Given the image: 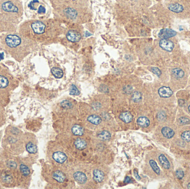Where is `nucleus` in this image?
Segmentation results:
<instances>
[{
	"label": "nucleus",
	"mask_w": 190,
	"mask_h": 189,
	"mask_svg": "<svg viewBox=\"0 0 190 189\" xmlns=\"http://www.w3.org/2000/svg\"><path fill=\"white\" fill-rule=\"evenodd\" d=\"M80 92L77 89V87L74 84H72L70 89V94L73 95H77L80 94Z\"/></svg>",
	"instance_id": "cd10ccee"
},
{
	"label": "nucleus",
	"mask_w": 190,
	"mask_h": 189,
	"mask_svg": "<svg viewBox=\"0 0 190 189\" xmlns=\"http://www.w3.org/2000/svg\"><path fill=\"white\" fill-rule=\"evenodd\" d=\"M26 150L30 154L36 153L37 151V147L36 145L32 142H28L26 145Z\"/></svg>",
	"instance_id": "412c9836"
},
{
	"label": "nucleus",
	"mask_w": 190,
	"mask_h": 189,
	"mask_svg": "<svg viewBox=\"0 0 190 189\" xmlns=\"http://www.w3.org/2000/svg\"><path fill=\"white\" fill-rule=\"evenodd\" d=\"M160 47L167 52H171L174 48V43L168 39H162L159 42Z\"/></svg>",
	"instance_id": "20e7f679"
},
{
	"label": "nucleus",
	"mask_w": 190,
	"mask_h": 189,
	"mask_svg": "<svg viewBox=\"0 0 190 189\" xmlns=\"http://www.w3.org/2000/svg\"><path fill=\"white\" fill-rule=\"evenodd\" d=\"M168 9L173 12L180 14L183 11L184 8L182 5L179 4H170L168 6Z\"/></svg>",
	"instance_id": "1a4fd4ad"
},
{
	"label": "nucleus",
	"mask_w": 190,
	"mask_h": 189,
	"mask_svg": "<svg viewBox=\"0 0 190 189\" xmlns=\"http://www.w3.org/2000/svg\"><path fill=\"white\" fill-rule=\"evenodd\" d=\"M20 1H21V0H20Z\"/></svg>",
	"instance_id": "79ce46f5"
},
{
	"label": "nucleus",
	"mask_w": 190,
	"mask_h": 189,
	"mask_svg": "<svg viewBox=\"0 0 190 189\" xmlns=\"http://www.w3.org/2000/svg\"><path fill=\"white\" fill-rule=\"evenodd\" d=\"M94 179L97 183L102 182L104 179V174L99 169H95L94 171Z\"/></svg>",
	"instance_id": "f8f14e48"
},
{
	"label": "nucleus",
	"mask_w": 190,
	"mask_h": 189,
	"mask_svg": "<svg viewBox=\"0 0 190 189\" xmlns=\"http://www.w3.org/2000/svg\"><path fill=\"white\" fill-rule=\"evenodd\" d=\"M151 71L153 72L154 74L157 75L158 77H160L161 74V71L158 69V68L152 67L151 68Z\"/></svg>",
	"instance_id": "473e14b6"
},
{
	"label": "nucleus",
	"mask_w": 190,
	"mask_h": 189,
	"mask_svg": "<svg viewBox=\"0 0 190 189\" xmlns=\"http://www.w3.org/2000/svg\"><path fill=\"white\" fill-rule=\"evenodd\" d=\"M91 34L90 33L88 32H85V37H88V36H91Z\"/></svg>",
	"instance_id": "4c0bfd02"
},
{
	"label": "nucleus",
	"mask_w": 190,
	"mask_h": 189,
	"mask_svg": "<svg viewBox=\"0 0 190 189\" xmlns=\"http://www.w3.org/2000/svg\"><path fill=\"white\" fill-rule=\"evenodd\" d=\"M17 163L12 160H10L7 162V167L10 169H16L17 167Z\"/></svg>",
	"instance_id": "2f4dec72"
},
{
	"label": "nucleus",
	"mask_w": 190,
	"mask_h": 189,
	"mask_svg": "<svg viewBox=\"0 0 190 189\" xmlns=\"http://www.w3.org/2000/svg\"><path fill=\"white\" fill-rule=\"evenodd\" d=\"M189 112L190 113V105H189Z\"/></svg>",
	"instance_id": "ea45409f"
},
{
	"label": "nucleus",
	"mask_w": 190,
	"mask_h": 189,
	"mask_svg": "<svg viewBox=\"0 0 190 189\" xmlns=\"http://www.w3.org/2000/svg\"><path fill=\"white\" fill-rule=\"evenodd\" d=\"M176 32L172 29L164 28L160 31L158 33V37L161 39H168L176 36Z\"/></svg>",
	"instance_id": "7ed1b4c3"
},
{
	"label": "nucleus",
	"mask_w": 190,
	"mask_h": 189,
	"mask_svg": "<svg viewBox=\"0 0 190 189\" xmlns=\"http://www.w3.org/2000/svg\"><path fill=\"white\" fill-rule=\"evenodd\" d=\"M181 138L186 142H190V131H184L181 134Z\"/></svg>",
	"instance_id": "c85d7f7f"
},
{
	"label": "nucleus",
	"mask_w": 190,
	"mask_h": 189,
	"mask_svg": "<svg viewBox=\"0 0 190 189\" xmlns=\"http://www.w3.org/2000/svg\"><path fill=\"white\" fill-rule=\"evenodd\" d=\"M161 133L162 135L168 139L172 138L175 135L174 131H173L171 128L168 126L163 127L161 130Z\"/></svg>",
	"instance_id": "9d476101"
},
{
	"label": "nucleus",
	"mask_w": 190,
	"mask_h": 189,
	"mask_svg": "<svg viewBox=\"0 0 190 189\" xmlns=\"http://www.w3.org/2000/svg\"><path fill=\"white\" fill-rule=\"evenodd\" d=\"M120 118L122 121L125 122V123H129L132 121L133 116L131 114V113L128 112H125L120 114Z\"/></svg>",
	"instance_id": "9b49d317"
},
{
	"label": "nucleus",
	"mask_w": 190,
	"mask_h": 189,
	"mask_svg": "<svg viewBox=\"0 0 190 189\" xmlns=\"http://www.w3.org/2000/svg\"><path fill=\"white\" fill-rule=\"evenodd\" d=\"M20 169L21 172L22 173L23 175L25 176H27L30 174V170L28 167L24 164H21L20 167Z\"/></svg>",
	"instance_id": "393cba45"
},
{
	"label": "nucleus",
	"mask_w": 190,
	"mask_h": 189,
	"mask_svg": "<svg viewBox=\"0 0 190 189\" xmlns=\"http://www.w3.org/2000/svg\"><path fill=\"white\" fill-rule=\"evenodd\" d=\"M23 12L21 1L0 0V33L17 32Z\"/></svg>",
	"instance_id": "f257e3e1"
},
{
	"label": "nucleus",
	"mask_w": 190,
	"mask_h": 189,
	"mask_svg": "<svg viewBox=\"0 0 190 189\" xmlns=\"http://www.w3.org/2000/svg\"><path fill=\"white\" fill-rule=\"evenodd\" d=\"M149 165L151 167H152V169H153L154 172L157 174V175H160V169L159 168V167H158L157 163L156 162H154L153 160H149Z\"/></svg>",
	"instance_id": "a878e982"
},
{
	"label": "nucleus",
	"mask_w": 190,
	"mask_h": 189,
	"mask_svg": "<svg viewBox=\"0 0 190 189\" xmlns=\"http://www.w3.org/2000/svg\"><path fill=\"white\" fill-rule=\"evenodd\" d=\"M53 178L59 183H63L66 179V176L62 172L60 171H56L53 174Z\"/></svg>",
	"instance_id": "2eb2a0df"
},
{
	"label": "nucleus",
	"mask_w": 190,
	"mask_h": 189,
	"mask_svg": "<svg viewBox=\"0 0 190 189\" xmlns=\"http://www.w3.org/2000/svg\"><path fill=\"white\" fill-rule=\"evenodd\" d=\"M158 94L162 98H170L173 94V91L168 87H162L158 89Z\"/></svg>",
	"instance_id": "39448f33"
},
{
	"label": "nucleus",
	"mask_w": 190,
	"mask_h": 189,
	"mask_svg": "<svg viewBox=\"0 0 190 189\" xmlns=\"http://www.w3.org/2000/svg\"><path fill=\"white\" fill-rule=\"evenodd\" d=\"M61 105L65 108H71L72 107V104L68 100H64L61 103Z\"/></svg>",
	"instance_id": "c756f323"
},
{
	"label": "nucleus",
	"mask_w": 190,
	"mask_h": 189,
	"mask_svg": "<svg viewBox=\"0 0 190 189\" xmlns=\"http://www.w3.org/2000/svg\"><path fill=\"white\" fill-rule=\"evenodd\" d=\"M137 124L143 128H147L149 126V119L145 117H140L137 120Z\"/></svg>",
	"instance_id": "dca6fc26"
},
{
	"label": "nucleus",
	"mask_w": 190,
	"mask_h": 189,
	"mask_svg": "<svg viewBox=\"0 0 190 189\" xmlns=\"http://www.w3.org/2000/svg\"><path fill=\"white\" fill-rule=\"evenodd\" d=\"M87 120L93 124L99 125V124L101 123V122L102 121V119L98 115H92L87 118Z\"/></svg>",
	"instance_id": "aec40b11"
},
{
	"label": "nucleus",
	"mask_w": 190,
	"mask_h": 189,
	"mask_svg": "<svg viewBox=\"0 0 190 189\" xmlns=\"http://www.w3.org/2000/svg\"><path fill=\"white\" fill-rule=\"evenodd\" d=\"M9 84V78L3 74H0V89L7 88Z\"/></svg>",
	"instance_id": "ddd939ff"
},
{
	"label": "nucleus",
	"mask_w": 190,
	"mask_h": 189,
	"mask_svg": "<svg viewBox=\"0 0 190 189\" xmlns=\"http://www.w3.org/2000/svg\"><path fill=\"white\" fill-rule=\"evenodd\" d=\"M179 122H180V124L185 125V124H187L189 123L190 120H189V119L188 118H186L185 117H182L179 119Z\"/></svg>",
	"instance_id": "72a5a7b5"
},
{
	"label": "nucleus",
	"mask_w": 190,
	"mask_h": 189,
	"mask_svg": "<svg viewBox=\"0 0 190 189\" xmlns=\"http://www.w3.org/2000/svg\"><path fill=\"white\" fill-rule=\"evenodd\" d=\"M172 75L176 78H182L185 75V73L180 68H176L172 71Z\"/></svg>",
	"instance_id": "4be33fe9"
},
{
	"label": "nucleus",
	"mask_w": 190,
	"mask_h": 189,
	"mask_svg": "<svg viewBox=\"0 0 190 189\" xmlns=\"http://www.w3.org/2000/svg\"><path fill=\"white\" fill-rule=\"evenodd\" d=\"M176 175L178 179H182L184 176V172L181 169H178L176 172Z\"/></svg>",
	"instance_id": "7c9ffc66"
},
{
	"label": "nucleus",
	"mask_w": 190,
	"mask_h": 189,
	"mask_svg": "<svg viewBox=\"0 0 190 189\" xmlns=\"http://www.w3.org/2000/svg\"><path fill=\"white\" fill-rule=\"evenodd\" d=\"M66 37L68 41H71L72 42H76L80 40L81 36L77 32L70 31L67 32L66 35Z\"/></svg>",
	"instance_id": "423d86ee"
},
{
	"label": "nucleus",
	"mask_w": 190,
	"mask_h": 189,
	"mask_svg": "<svg viewBox=\"0 0 190 189\" xmlns=\"http://www.w3.org/2000/svg\"><path fill=\"white\" fill-rule=\"evenodd\" d=\"M53 158L56 162L62 164L66 160L67 156L62 152L57 151L53 154Z\"/></svg>",
	"instance_id": "0eeeda50"
},
{
	"label": "nucleus",
	"mask_w": 190,
	"mask_h": 189,
	"mask_svg": "<svg viewBox=\"0 0 190 189\" xmlns=\"http://www.w3.org/2000/svg\"><path fill=\"white\" fill-rule=\"evenodd\" d=\"M132 99L134 102H139L142 99V95L139 92H134L132 95Z\"/></svg>",
	"instance_id": "bb28decb"
},
{
	"label": "nucleus",
	"mask_w": 190,
	"mask_h": 189,
	"mask_svg": "<svg viewBox=\"0 0 190 189\" xmlns=\"http://www.w3.org/2000/svg\"><path fill=\"white\" fill-rule=\"evenodd\" d=\"M158 159L160 162L161 163V164L162 165V166L166 169H168L170 168L171 165L170 163L168 162V159L166 157V156L163 154H161L159 157H158Z\"/></svg>",
	"instance_id": "4468645a"
},
{
	"label": "nucleus",
	"mask_w": 190,
	"mask_h": 189,
	"mask_svg": "<svg viewBox=\"0 0 190 189\" xmlns=\"http://www.w3.org/2000/svg\"><path fill=\"white\" fill-rule=\"evenodd\" d=\"M72 132L74 135L81 136L83 134L84 130L82 126L77 124H75L72 128Z\"/></svg>",
	"instance_id": "6ab92c4d"
},
{
	"label": "nucleus",
	"mask_w": 190,
	"mask_h": 189,
	"mask_svg": "<svg viewBox=\"0 0 190 189\" xmlns=\"http://www.w3.org/2000/svg\"><path fill=\"white\" fill-rule=\"evenodd\" d=\"M64 13L68 18L71 19H75L76 18L77 16V11L72 8H67L65 9Z\"/></svg>",
	"instance_id": "f3484780"
},
{
	"label": "nucleus",
	"mask_w": 190,
	"mask_h": 189,
	"mask_svg": "<svg viewBox=\"0 0 190 189\" xmlns=\"http://www.w3.org/2000/svg\"><path fill=\"white\" fill-rule=\"evenodd\" d=\"M75 145L78 150H83L86 148L87 143L86 141L81 138H78L75 141Z\"/></svg>",
	"instance_id": "a211bd4d"
},
{
	"label": "nucleus",
	"mask_w": 190,
	"mask_h": 189,
	"mask_svg": "<svg viewBox=\"0 0 190 189\" xmlns=\"http://www.w3.org/2000/svg\"><path fill=\"white\" fill-rule=\"evenodd\" d=\"M0 38L5 50L16 61H21L30 53L31 40L17 32L3 33Z\"/></svg>",
	"instance_id": "f03ea898"
},
{
	"label": "nucleus",
	"mask_w": 190,
	"mask_h": 189,
	"mask_svg": "<svg viewBox=\"0 0 190 189\" xmlns=\"http://www.w3.org/2000/svg\"><path fill=\"white\" fill-rule=\"evenodd\" d=\"M131 179H130L128 176L126 177L125 179L124 180V183H131Z\"/></svg>",
	"instance_id": "c9c22d12"
},
{
	"label": "nucleus",
	"mask_w": 190,
	"mask_h": 189,
	"mask_svg": "<svg viewBox=\"0 0 190 189\" xmlns=\"http://www.w3.org/2000/svg\"><path fill=\"white\" fill-rule=\"evenodd\" d=\"M73 1H76V0H73Z\"/></svg>",
	"instance_id": "a19ab883"
},
{
	"label": "nucleus",
	"mask_w": 190,
	"mask_h": 189,
	"mask_svg": "<svg viewBox=\"0 0 190 189\" xmlns=\"http://www.w3.org/2000/svg\"><path fill=\"white\" fill-rule=\"evenodd\" d=\"M51 72L54 77L57 78H61L63 77V71L59 68H52L51 69Z\"/></svg>",
	"instance_id": "5701e85b"
},
{
	"label": "nucleus",
	"mask_w": 190,
	"mask_h": 189,
	"mask_svg": "<svg viewBox=\"0 0 190 189\" xmlns=\"http://www.w3.org/2000/svg\"><path fill=\"white\" fill-rule=\"evenodd\" d=\"M187 188L190 189V183H189V184H188V185H187Z\"/></svg>",
	"instance_id": "58836bf2"
},
{
	"label": "nucleus",
	"mask_w": 190,
	"mask_h": 189,
	"mask_svg": "<svg viewBox=\"0 0 190 189\" xmlns=\"http://www.w3.org/2000/svg\"><path fill=\"white\" fill-rule=\"evenodd\" d=\"M178 103H179V105H180L182 103V106H183V105L185 104V101L183 100V99H180L178 100Z\"/></svg>",
	"instance_id": "e433bc0d"
},
{
	"label": "nucleus",
	"mask_w": 190,
	"mask_h": 189,
	"mask_svg": "<svg viewBox=\"0 0 190 189\" xmlns=\"http://www.w3.org/2000/svg\"><path fill=\"white\" fill-rule=\"evenodd\" d=\"M134 175H135V177H136V179L137 180H141L140 176L139 175V174H138L137 172V171L135 170H134Z\"/></svg>",
	"instance_id": "f704fd0d"
},
{
	"label": "nucleus",
	"mask_w": 190,
	"mask_h": 189,
	"mask_svg": "<svg viewBox=\"0 0 190 189\" xmlns=\"http://www.w3.org/2000/svg\"><path fill=\"white\" fill-rule=\"evenodd\" d=\"M73 177L75 180L78 182L79 184H84L87 181V177L86 175L82 172H76L73 174Z\"/></svg>",
	"instance_id": "6e6552de"
},
{
	"label": "nucleus",
	"mask_w": 190,
	"mask_h": 189,
	"mask_svg": "<svg viewBox=\"0 0 190 189\" xmlns=\"http://www.w3.org/2000/svg\"><path fill=\"white\" fill-rule=\"evenodd\" d=\"M97 136L100 139L104 141L109 140L111 138V134L107 131H101L100 133H99Z\"/></svg>",
	"instance_id": "b1692460"
}]
</instances>
